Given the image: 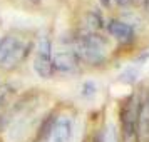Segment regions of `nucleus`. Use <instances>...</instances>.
I'll use <instances>...</instances> for the list:
<instances>
[{"mask_svg": "<svg viewBox=\"0 0 149 142\" xmlns=\"http://www.w3.org/2000/svg\"><path fill=\"white\" fill-rule=\"evenodd\" d=\"M137 135L146 139L149 135V97L139 104V114H137Z\"/></svg>", "mask_w": 149, "mask_h": 142, "instance_id": "nucleus-7", "label": "nucleus"}, {"mask_svg": "<svg viewBox=\"0 0 149 142\" xmlns=\"http://www.w3.org/2000/svg\"><path fill=\"white\" fill-rule=\"evenodd\" d=\"M70 134H72V121L65 115H62L54 122V125L49 132L47 142H69Z\"/></svg>", "mask_w": 149, "mask_h": 142, "instance_id": "nucleus-3", "label": "nucleus"}, {"mask_svg": "<svg viewBox=\"0 0 149 142\" xmlns=\"http://www.w3.org/2000/svg\"><path fill=\"white\" fill-rule=\"evenodd\" d=\"M137 114H139L137 99L131 95L121 109V130L124 142L137 141Z\"/></svg>", "mask_w": 149, "mask_h": 142, "instance_id": "nucleus-1", "label": "nucleus"}, {"mask_svg": "<svg viewBox=\"0 0 149 142\" xmlns=\"http://www.w3.org/2000/svg\"><path fill=\"white\" fill-rule=\"evenodd\" d=\"M24 59V50L22 44L15 37H3L0 40V65L12 67L17 62Z\"/></svg>", "mask_w": 149, "mask_h": 142, "instance_id": "nucleus-2", "label": "nucleus"}, {"mask_svg": "<svg viewBox=\"0 0 149 142\" xmlns=\"http://www.w3.org/2000/svg\"><path fill=\"white\" fill-rule=\"evenodd\" d=\"M132 3V0H117V5H121V7H129Z\"/></svg>", "mask_w": 149, "mask_h": 142, "instance_id": "nucleus-14", "label": "nucleus"}, {"mask_svg": "<svg viewBox=\"0 0 149 142\" xmlns=\"http://www.w3.org/2000/svg\"><path fill=\"white\" fill-rule=\"evenodd\" d=\"M81 55L86 59V60L92 62V64H99V62L104 60V54H102L101 47H95V45H91V44H86L82 42L81 45Z\"/></svg>", "mask_w": 149, "mask_h": 142, "instance_id": "nucleus-8", "label": "nucleus"}, {"mask_svg": "<svg viewBox=\"0 0 149 142\" xmlns=\"http://www.w3.org/2000/svg\"><path fill=\"white\" fill-rule=\"evenodd\" d=\"M34 70L35 74L42 77V79H49L54 74V64H52V57L50 55H42L37 54L34 59Z\"/></svg>", "mask_w": 149, "mask_h": 142, "instance_id": "nucleus-6", "label": "nucleus"}, {"mask_svg": "<svg viewBox=\"0 0 149 142\" xmlns=\"http://www.w3.org/2000/svg\"><path fill=\"white\" fill-rule=\"evenodd\" d=\"M95 90H97V87L94 82H84L81 89V95L82 97H92V95H95Z\"/></svg>", "mask_w": 149, "mask_h": 142, "instance_id": "nucleus-10", "label": "nucleus"}, {"mask_svg": "<svg viewBox=\"0 0 149 142\" xmlns=\"http://www.w3.org/2000/svg\"><path fill=\"white\" fill-rule=\"evenodd\" d=\"M104 142H117V139H116V132L114 129H109V132L106 134V141Z\"/></svg>", "mask_w": 149, "mask_h": 142, "instance_id": "nucleus-13", "label": "nucleus"}, {"mask_svg": "<svg viewBox=\"0 0 149 142\" xmlns=\"http://www.w3.org/2000/svg\"><path fill=\"white\" fill-rule=\"evenodd\" d=\"M89 24L95 28H101L102 27V17L99 14H95V12H89Z\"/></svg>", "mask_w": 149, "mask_h": 142, "instance_id": "nucleus-11", "label": "nucleus"}, {"mask_svg": "<svg viewBox=\"0 0 149 142\" xmlns=\"http://www.w3.org/2000/svg\"><path fill=\"white\" fill-rule=\"evenodd\" d=\"M30 2H32V3H35V5H39V3H40L42 0H30Z\"/></svg>", "mask_w": 149, "mask_h": 142, "instance_id": "nucleus-17", "label": "nucleus"}, {"mask_svg": "<svg viewBox=\"0 0 149 142\" xmlns=\"http://www.w3.org/2000/svg\"><path fill=\"white\" fill-rule=\"evenodd\" d=\"M136 74L132 72V70H126L124 74H121V80H124V82H134L136 79Z\"/></svg>", "mask_w": 149, "mask_h": 142, "instance_id": "nucleus-12", "label": "nucleus"}, {"mask_svg": "<svg viewBox=\"0 0 149 142\" xmlns=\"http://www.w3.org/2000/svg\"><path fill=\"white\" fill-rule=\"evenodd\" d=\"M144 7H146V10L149 12V0H144Z\"/></svg>", "mask_w": 149, "mask_h": 142, "instance_id": "nucleus-16", "label": "nucleus"}, {"mask_svg": "<svg viewBox=\"0 0 149 142\" xmlns=\"http://www.w3.org/2000/svg\"><path fill=\"white\" fill-rule=\"evenodd\" d=\"M52 64H54V69H57V70L69 72V70H74L77 67V57L72 52H59L54 55Z\"/></svg>", "mask_w": 149, "mask_h": 142, "instance_id": "nucleus-5", "label": "nucleus"}, {"mask_svg": "<svg viewBox=\"0 0 149 142\" xmlns=\"http://www.w3.org/2000/svg\"><path fill=\"white\" fill-rule=\"evenodd\" d=\"M107 30L117 40H131L134 35V28L122 20H111L107 24Z\"/></svg>", "mask_w": 149, "mask_h": 142, "instance_id": "nucleus-4", "label": "nucleus"}, {"mask_svg": "<svg viewBox=\"0 0 149 142\" xmlns=\"http://www.w3.org/2000/svg\"><path fill=\"white\" fill-rule=\"evenodd\" d=\"M37 54L42 55H50L52 54V42L49 40L47 37H42L39 42V47H37Z\"/></svg>", "mask_w": 149, "mask_h": 142, "instance_id": "nucleus-9", "label": "nucleus"}, {"mask_svg": "<svg viewBox=\"0 0 149 142\" xmlns=\"http://www.w3.org/2000/svg\"><path fill=\"white\" fill-rule=\"evenodd\" d=\"M101 5L104 8H109V5H111V0H101Z\"/></svg>", "mask_w": 149, "mask_h": 142, "instance_id": "nucleus-15", "label": "nucleus"}]
</instances>
